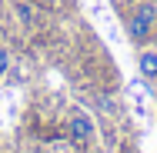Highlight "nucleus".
<instances>
[{
	"label": "nucleus",
	"mask_w": 157,
	"mask_h": 153,
	"mask_svg": "<svg viewBox=\"0 0 157 153\" xmlns=\"http://www.w3.org/2000/svg\"><path fill=\"white\" fill-rule=\"evenodd\" d=\"M154 24H157V0H140L130 13L124 17V33L130 43L144 47L154 40Z\"/></svg>",
	"instance_id": "obj_1"
},
{
	"label": "nucleus",
	"mask_w": 157,
	"mask_h": 153,
	"mask_svg": "<svg viewBox=\"0 0 157 153\" xmlns=\"http://www.w3.org/2000/svg\"><path fill=\"white\" fill-rule=\"evenodd\" d=\"M67 126H70V137H74L77 143H90V140L97 137L94 120H90V117H87L84 110H74V113H70V123H67Z\"/></svg>",
	"instance_id": "obj_2"
},
{
	"label": "nucleus",
	"mask_w": 157,
	"mask_h": 153,
	"mask_svg": "<svg viewBox=\"0 0 157 153\" xmlns=\"http://www.w3.org/2000/svg\"><path fill=\"white\" fill-rule=\"evenodd\" d=\"M137 70H140V77L151 83V87H157V47H140L137 50Z\"/></svg>",
	"instance_id": "obj_3"
},
{
	"label": "nucleus",
	"mask_w": 157,
	"mask_h": 153,
	"mask_svg": "<svg viewBox=\"0 0 157 153\" xmlns=\"http://www.w3.org/2000/svg\"><path fill=\"white\" fill-rule=\"evenodd\" d=\"M13 10H17V20H20L27 30L37 27V20H40V17H37V7H33L30 0H17V3H13Z\"/></svg>",
	"instance_id": "obj_4"
},
{
	"label": "nucleus",
	"mask_w": 157,
	"mask_h": 153,
	"mask_svg": "<svg viewBox=\"0 0 157 153\" xmlns=\"http://www.w3.org/2000/svg\"><path fill=\"white\" fill-rule=\"evenodd\" d=\"M10 50H7V47H3V43H0V77H7V73H10Z\"/></svg>",
	"instance_id": "obj_5"
},
{
	"label": "nucleus",
	"mask_w": 157,
	"mask_h": 153,
	"mask_svg": "<svg viewBox=\"0 0 157 153\" xmlns=\"http://www.w3.org/2000/svg\"><path fill=\"white\" fill-rule=\"evenodd\" d=\"M97 103H100V107H104L107 113H114V110H117V103H114L110 97H97Z\"/></svg>",
	"instance_id": "obj_6"
},
{
	"label": "nucleus",
	"mask_w": 157,
	"mask_h": 153,
	"mask_svg": "<svg viewBox=\"0 0 157 153\" xmlns=\"http://www.w3.org/2000/svg\"><path fill=\"white\" fill-rule=\"evenodd\" d=\"M154 43H157V24H154Z\"/></svg>",
	"instance_id": "obj_7"
},
{
	"label": "nucleus",
	"mask_w": 157,
	"mask_h": 153,
	"mask_svg": "<svg viewBox=\"0 0 157 153\" xmlns=\"http://www.w3.org/2000/svg\"><path fill=\"white\" fill-rule=\"evenodd\" d=\"M50 3H54V0H50Z\"/></svg>",
	"instance_id": "obj_8"
}]
</instances>
